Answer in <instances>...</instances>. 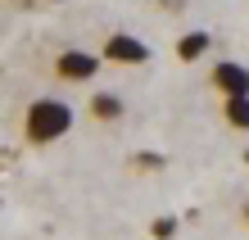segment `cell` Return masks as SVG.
Segmentation results:
<instances>
[{"label": "cell", "instance_id": "cell-14", "mask_svg": "<svg viewBox=\"0 0 249 240\" xmlns=\"http://www.w3.org/2000/svg\"><path fill=\"white\" fill-rule=\"evenodd\" d=\"M245 163H249V149H245Z\"/></svg>", "mask_w": 249, "mask_h": 240}, {"label": "cell", "instance_id": "cell-6", "mask_svg": "<svg viewBox=\"0 0 249 240\" xmlns=\"http://www.w3.org/2000/svg\"><path fill=\"white\" fill-rule=\"evenodd\" d=\"M209 46H213L209 32H186V37L177 41V59H181V64H195V59L209 55Z\"/></svg>", "mask_w": 249, "mask_h": 240}, {"label": "cell", "instance_id": "cell-5", "mask_svg": "<svg viewBox=\"0 0 249 240\" xmlns=\"http://www.w3.org/2000/svg\"><path fill=\"white\" fill-rule=\"evenodd\" d=\"M123 109H127V104L113 95V91H95L91 95V118H95V123H118Z\"/></svg>", "mask_w": 249, "mask_h": 240}, {"label": "cell", "instance_id": "cell-11", "mask_svg": "<svg viewBox=\"0 0 249 240\" xmlns=\"http://www.w3.org/2000/svg\"><path fill=\"white\" fill-rule=\"evenodd\" d=\"M14 5H36V0H14Z\"/></svg>", "mask_w": 249, "mask_h": 240}, {"label": "cell", "instance_id": "cell-10", "mask_svg": "<svg viewBox=\"0 0 249 240\" xmlns=\"http://www.w3.org/2000/svg\"><path fill=\"white\" fill-rule=\"evenodd\" d=\"M159 5H163L168 14H181V9H186V0H159Z\"/></svg>", "mask_w": 249, "mask_h": 240}, {"label": "cell", "instance_id": "cell-8", "mask_svg": "<svg viewBox=\"0 0 249 240\" xmlns=\"http://www.w3.org/2000/svg\"><path fill=\"white\" fill-rule=\"evenodd\" d=\"M150 236H154V240H172V236H177V218H154Z\"/></svg>", "mask_w": 249, "mask_h": 240}, {"label": "cell", "instance_id": "cell-1", "mask_svg": "<svg viewBox=\"0 0 249 240\" xmlns=\"http://www.w3.org/2000/svg\"><path fill=\"white\" fill-rule=\"evenodd\" d=\"M72 127V104L54 100V95H41L23 109V136L27 145H54L59 136H68Z\"/></svg>", "mask_w": 249, "mask_h": 240}, {"label": "cell", "instance_id": "cell-9", "mask_svg": "<svg viewBox=\"0 0 249 240\" xmlns=\"http://www.w3.org/2000/svg\"><path fill=\"white\" fill-rule=\"evenodd\" d=\"M131 168H168L163 154H131Z\"/></svg>", "mask_w": 249, "mask_h": 240}, {"label": "cell", "instance_id": "cell-3", "mask_svg": "<svg viewBox=\"0 0 249 240\" xmlns=\"http://www.w3.org/2000/svg\"><path fill=\"white\" fill-rule=\"evenodd\" d=\"M105 59L109 64H150V46L141 37L113 32V37H105Z\"/></svg>", "mask_w": 249, "mask_h": 240}, {"label": "cell", "instance_id": "cell-7", "mask_svg": "<svg viewBox=\"0 0 249 240\" xmlns=\"http://www.w3.org/2000/svg\"><path fill=\"white\" fill-rule=\"evenodd\" d=\"M222 113H227V123L236 131H249V95H227Z\"/></svg>", "mask_w": 249, "mask_h": 240}, {"label": "cell", "instance_id": "cell-2", "mask_svg": "<svg viewBox=\"0 0 249 240\" xmlns=\"http://www.w3.org/2000/svg\"><path fill=\"white\" fill-rule=\"evenodd\" d=\"M100 59H105V55L64 50V55H54V77H64V82H86V77H95V73H100Z\"/></svg>", "mask_w": 249, "mask_h": 240}, {"label": "cell", "instance_id": "cell-4", "mask_svg": "<svg viewBox=\"0 0 249 240\" xmlns=\"http://www.w3.org/2000/svg\"><path fill=\"white\" fill-rule=\"evenodd\" d=\"M213 86L222 95H249V68L236 64V59H222V64L213 68Z\"/></svg>", "mask_w": 249, "mask_h": 240}, {"label": "cell", "instance_id": "cell-13", "mask_svg": "<svg viewBox=\"0 0 249 240\" xmlns=\"http://www.w3.org/2000/svg\"><path fill=\"white\" fill-rule=\"evenodd\" d=\"M46 5H59V0H46Z\"/></svg>", "mask_w": 249, "mask_h": 240}, {"label": "cell", "instance_id": "cell-12", "mask_svg": "<svg viewBox=\"0 0 249 240\" xmlns=\"http://www.w3.org/2000/svg\"><path fill=\"white\" fill-rule=\"evenodd\" d=\"M245 222H249V204H245Z\"/></svg>", "mask_w": 249, "mask_h": 240}]
</instances>
